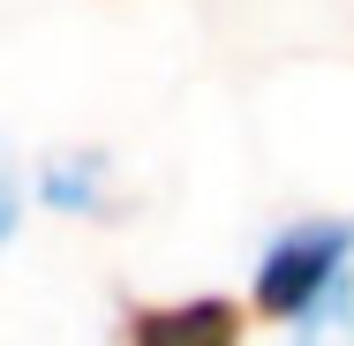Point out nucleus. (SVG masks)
Here are the masks:
<instances>
[{"label":"nucleus","mask_w":354,"mask_h":346,"mask_svg":"<svg viewBox=\"0 0 354 346\" xmlns=\"http://www.w3.org/2000/svg\"><path fill=\"white\" fill-rule=\"evenodd\" d=\"M294 346H347L339 331H317V339H294Z\"/></svg>","instance_id":"4"},{"label":"nucleus","mask_w":354,"mask_h":346,"mask_svg":"<svg viewBox=\"0 0 354 346\" xmlns=\"http://www.w3.org/2000/svg\"><path fill=\"white\" fill-rule=\"evenodd\" d=\"M121 346H241V309L196 294V301H143L121 324Z\"/></svg>","instance_id":"2"},{"label":"nucleus","mask_w":354,"mask_h":346,"mask_svg":"<svg viewBox=\"0 0 354 346\" xmlns=\"http://www.w3.org/2000/svg\"><path fill=\"white\" fill-rule=\"evenodd\" d=\"M46 196H53L61 211H98V158H68V166H53Z\"/></svg>","instance_id":"3"},{"label":"nucleus","mask_w":354,"mask_h":346,"mask_svg":"<svg viewBox=\"0 0 354 346\" xmlns=\"http://www.w3.org/2000/svg\"><path fill=\"white\" fill-rule=\"evenodd\" d=\"M354 256V218H301L257 264V316L272 324H301L324 301H339V278Z\"/></svg>","instance_id":"1"}]
</instances>
